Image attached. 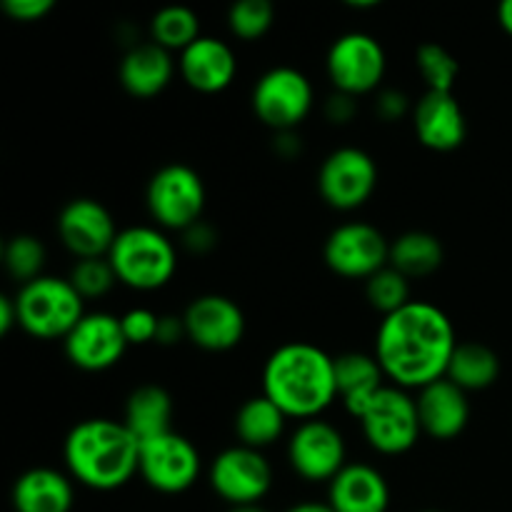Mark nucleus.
I'll use <instances>...</instances> for the list:
<instances>
[{
  "label": "nucleus",
  "mask_w": 512,
  "mask_h": 512,
  "mask_svg": "<svg viewBox=\"0 0 512 512\" xmlns=\"http://www.w3.org/2000/svg\"><path fill=\"white\" fill-rule=\"evenodd\" d=\"M228 512H268V510H265L260 503H255V505H233Z\"/></svg>",
  "instance_id": "c03bdc74"
},
{
  "label": "nucleus",
  "mask_w": 512,
  "mask_h": 512,
  "mask_svg": "<svg viewBox=\"0 0 512 512\" xmlns=\"http://www.w3.org/2000/svg\"><path fill=\"white\" fill-rule=\"evenodd\" d=\"M498 20L500 28L512 38V0H500L498 3Z\"/></svg>",
  "instance_id": "79ce46f5"
},
{
  "label": "nucleus",
  "mask_w": 512,
  "mask_h": 512,
  "mask_svg": "<svg viewBox=\"0 0 512 512\" xmlns=\"http://www.w3.org/2000/svg\"><path fill=\"white\" fill-rule=\"evenodd\" d=\"M115 280H118V275H115L108 258L78 260V263L73 265V273H70V283H73V288L83 295V300H95L108 295L110 288L115 285Z\"/></svg>",
  "instance_id": "72a5a7b5"
},
{
  "label": "nucleus",
  "mask_w": 512,
  "mask_h": 512,
  "mask_svg": "<svg viewBox=\"0 0 512 512\" xmlns=\"http://www.w3.org/2000/svg\"><path fill=\"white\" fill-rule=\"evenodd\" d=\"M170 420H173V398L168 390L160 385H140L130 393L123 423L140 443L170 433L173 430Z\"/></svg>",
  "instance_id": "393cba45"
},
{
  "label": "nucleus",
  "mask_w": 512,
  "mask_h": 512,
  "mask_svg": "<svg viewBox=\"0 0 512 512\" xmlns=\"http://www.w3.org/2000/svg\"><path fill=\"white\" fill-rule=\"evenodd\" d=\"M345 5H353V8H373V5L383 3V0H343Z\"/></svg>",
  "instance_id": "a18cd8bd"
},
{
  "label": "nucleus",
  "mask_w": 512,
  "mask_h": 512,
  "mask_svg": "<svg viewBox=\"0 0 512 512\" xmlns=\"http://www.w3.org/2000/svg\"><path fill=\"white\" fill-rule=\"evenodd\" d=\"M183 245L185 250L195 255H205L218 245V233H215L213 225H208L205 220H198L195 225H190L188 230H183Z\"/></svg>",
  "instance_id": "e433bc0d"
},
{
  "label": "nucleus",
  "mask_w": 512,
  "mask_h": 512,
  "mask_svg": "<svg viewBox=\"0 0 512 512\" xmlns=\"http://www.w3.org/2000/svg\"><path fill=\"white\" fill-rule=\"evenodd\" d=\"M413 128L425 148L450 153L465 143L468 120L453 93L428 90L413 108Z\"/></svg>",
  "instance_id": "a211bd4d"
},
{
  "label": "nucleus",
  "mask_w": 512,
  "mask_h": 512,
  "mask_svg": "<svg viewBox=\"0 0 512 512\" xmlns=\"http://www.w3.org/2000/svg\"><path fill=\"white\" fill-rule=\"evenodd\" d=\"M58 235L78 260L108 258L118 238V228L103 203L93 198H75L60 210Z\"/></svg>",
  "instance_id": "f3484780"
},
{
  "label": "nucleus",
  "mask_w": 512,
  "mask_h": 512,
  "mask_svg": "<svg viewBox=\"0 0 512 512\" xmlns=\"http://www.w3.org/2000/svg\"><path fill=\"white\" fill-rule=\"evenodd\" d=\"M345 438L328 420H303L290 435L288 460L290 468L308 483H330L345 468Z\"/></svg>",
  "instance_id": "4468645a"
},
{
  "label": "nucleus",
  "mask_w": 512,
  "mask_h": 512,
  "mask_svg": "<svg viewBox=\"0 0 512 512\" xmlns=\"http://www.w3.org/2000/svg\"><path fill=\"white\" fill-rule=\"evenodd\" d=\"M18 325L38 340H65L85 315V300L70 280L40 275L15 295Z\"/></svg>",
  "instance_id": "20e7f679"
},
{
  "label": "nucleus",
  "mask_w": 512,
  "mask_h": 512,
  "mask_svg": "<svg viewBox=\"0 0 512 512\" xmlns=\"http://www.w3.org/2000/svg\"><path fill=\"white\" fill-rule=\"evenodd\" d=\"M120 325L128 345H148L158 340L160 315H155L148 308H133L125 315H120Z\"/></svg>",
  "instance_id": "f704fd0d"
},
{
  "label": "nucleus",
  "mask_w": 512,
  "mask_h": 512,
  "mask_svg": "<svg viewBox=\"0 0 512 512\" xmlns=\"http://www.w3.org/2000/svg\"><path fill=\"white\" fill-rule=\"evenodd\" d=\"M275 20L273 0H233L228 10L230 33L240 40H260Z\"/></svg>",
  "instance_id": "2f4dec72"
},
{
  "label": "nucleus",
  "mask_w": 512,
  "mask_h": 512,
  "mask_svg": "<svg viewBox=\"0 0 512 512\" xmlns=\"http://www.w3.org/2000/svg\"><path fill=\"white\" fill-rule=\"evenodd\" d=\"M325 263L335 275L348 280H368L390 265V243L375 225L343 223L325 240Z\"/></svg>",
  "instance_id": "9d476101"
},
{
  "label": "nucleus",
  "mask_w": 512,
  "mask_h": 512,
  "mask_svg": "<svg viewBox=\"0 0 512 512\" xmlns=\"http://www.w3.org/2000/svg\"><path fill=\"white\" fill-rule=\"evenodd\" d=\"M250 100L260 123L278 133H290L313 110V85L298 68L278 65L260 75Z\"/></svg>",
  "instance_id": "6e6552de"
},
{
  "label": "nucleus",
  "mask_w": 512,
  "mask_h": 512,
  "mask_svg": "<svg viewBox=\"0 0 512 512\" xmlns=\"http://www.w3.org/2000/svg\"><path fill=\"white\" fill-rule=\"evenodd\" d=\"M423 512H440V510H423Z\"/></svg>",
  "instance_id": "49530a36"
},
{
  "label": "nucleus",
  "mask_w": 512,
  "mask_h": 512,
  "mask_svg": "<svg viewBox=\"0 0 512 512\" xmlns=\"http://www.w3.org/2000/svg\"><path fill=\"white\" fill-rule=\"evenodd\" d=\"M328 503L335 512H388L390 488L373 465H345L328 488Z\"/></svg>",
  "instance_id": "412c9836"
},
{
  "label": "nucleus",
  "mask_w": 512,
  "mask_h": 512,
  "mask_svg": "<svg viewBox=\"0 0 512 512\" xmlns=\"http://www.w3.org/2000/svg\"><path fill=\"white\" fill-rule=\"evenodd\" d=\"M420 415V428L433 440H453L468 428L470 403L468 393L453 380L440 378L420 388L415 398Z\"/></svg>",
  "instance_id": "6ab92c4d"
},
{
  "label": "nucleus",
  "mask_w": 512,
  "mask_h": 512,
  "mask_svg": "<svg viewBox=\"0 0 512 512\" xmlns=\"http://www.w3.org/2000/svg\"><path fill=\"white\" fill-rule=\"evenodd\" d=\"M383 368L375 355L365 353H343L335 358V383H338V398L343 400L345 410L353 418H360L368 408L370 400L383 388Z\"/></svg>",
  "instance_id": "b1692460"
},
{
  "label": "nucleus",
  "mask_w": 512,
  "mask_h": 512,
  "mask_svg": "<svg viewBox=\"0 0 512 512\" xmlns=\"http://www.w3.org/2000/svg\"><path fill=\"white\" fill-rule=\"evenodd\" d=\"M210 488L218 498L233 505H255L273 488V468L260 450L235 445L215 455L210 465Z\"/></svg>",
  "instance_id": "9b49d317"
},
{
  "label": "nucleus",
  "mask_w": 512,
  "mask_h": 512,
  "mask_svg": "<svg viewBox=\"0 0 512 512\" xmlns=\"http://www.w3.org/2000/svg\"><path fill=\"white\" fill-rule=\"evenodd\" d=\"M420 75H423L428 90H440V93H453V85L458 80L460 63L448 48L440 43H423L415 53Z\"/></svg>",
  "instance_id": "7c9ffc66"
},
{
  "label": "nucleus",
  "mask_w": 512,
  "mask_h": 512,
  "mask_svg": "<svg viewBox=\"0 0 512 512\" xmlns=\"http://www.w3.org/2000/svg\"><path fill=\"white\" fill-rule=\"evenodd\" d=\"M110 265L123 285L133 290H158L170 283L178 268V253L168 235L150 225L120 230L108 253Z\"/></svg>",
  "instance_id": "39448f33"
},
{
  "label": "nucleus",
  "mask_w": 512,
  "mask_h": 512,
  "mask_svg": "<svg viewBox=\"0 0 512 512\" xmlns=\"http://www.w3.org/2000/svg\"><path fill=\"white\" fill-rule=\"evenodd\" d=\"M238 73L233 48L213 35H200L180 53V75L193 90L205 95L223 93Z\"/></svg>",
  "instance_id": "aec40b11"
},
{
  "label": "nucleus",
  "mask_w": 512,
  "mask_h": 512,
  "mask_svg": "<svg viewBox=\"0 0 512 512\" xmlns=\"http://www.w3.org/2000/svg\"><path fill=\"white\" fill-rule=\"evenodd\" d=\"M150 38L160 48L183 53L188 45H193L200 38V18L188 5H165L150 20Z\"/></svg>",
  "instance_id": "c85d7f7f"
},
{
  "label": "nucleus",
  "mask_w": 512,
  "mask_h": 512,
  "mask_svg": "<svg viewBox=\"0 0 512 512\" xmlns=\"http://www.w3.org/2000/svg\"><path fill=\"white\" fill-rule=\"evenodd\" d=\"M263 395L288 418H318L338 398L335 358L313 343L280 345L263 368Z\"/></svg>",
  "instance_id": "f03ea898"
},
{
  "label": "nucleus",
  "mask_w": 512,
  "mask_h": 512,
  "mask_svg": "<svg viewBox=\"0 0 512 512\" xmlns=\"http://www.w3.org/2000/svg\"><path fill=\"white\" fill-rule=\"evenodd\" d=\"M328 78L338 93L360 95L375 93L385 78L388 58L385 50L373 35L368 33H345L330 45L328 60Z\"/></svg>",
  "instance_id": "1a4fd4ad"
},
{
  "label": "nucleus",
  "mask_w": 512,
  "mask_h": 512,
  "mask_svg": "<svg viewBox=\"0 0 512 512\" xmlns=\"http://www.w3.org/2000/svg\"><path fill=\"white\" fill-rule=\"evenodd\" d=\"M148 213L160 228L188 230L203 220L205 183L188 165H165L148 183Z\"/></svg>",
  "instance_id": "0eeeda50"
},
{
  "label": "nucleus",
  "mask_w": 512,
  "mask_h": 512,
  "mask_svg": "<svg viewBox=\"0 0 512 512\" xmlns=\"http://www.w3.org/2000/svg\"><path fill=\"white\" fill-rule=\"evenodd\" d=\"M183 338H188V335H185V320L178 318V315H163V318H160L158 340H155V343L175 345Z\"/></svg>",
  "instance_id": "ea45409f"
},
{
  "label": "nucleus",
  "mask_w": 512,
  "mask_h": 512,
  "mask_svg": "<svg viewBox=\"0 0 512 512\" xmlns=\"http://www.w3.org/2000/svg\"><path fill=\"white\" fill-rule=\"evenodd\" d=\"M445 378L460 385L465 393L485 390L500 378V358L493 348L483 343H458Z\"/></svg>",
  "instance_id": "cd10ccee"
},
{
  "label": "nucleus",
  "mask_w": 512,
  "mask_h": 512,
  "mask_svg": "<svg viewBox=\"0 0 512 512\" xmlns=\"http://www.w3.org/2000/svg\"><path fill=\"white\" fill-rule=\"evenodd\" d=\"M378 185V165L365 150L338 148L325 158L318 173V190L335 210H358Z\"/></svg>",
  "instance_id": "ddd939ff"
},
{
  "label": "nucleus",
  "mask_w": 512,
  "mask_h": 512,
  "mask_svg": "<svg viewBox=\"0 0 512 512\" xmlns=\"http://www.w3.org/2000/svg\"><path fill=\"white\" fill-rule=\"evenodd\" d=\"M458 340L448 313L438 305L410 300L385 315L375 338V358L385 378L403 390H420L445 378Z\"/></svg>",
  "instance_id": "f257e3e1"
},
{
  "label": "nucleus",
  "mask_w": 512,
  "mask_h": 512,
  "mask_svg": "<svg viewBox=\"0 0 512 512\" xmlns=\"http://www.w3.org/2000/svg\"><path fill=\"white\" fill-rule=\"evenodd\" d=\"M63 458L70 478L108 493L130 483L140 470V440L118 420L88 418L68 433Z\"/></svg>",
  "instance_id": "7ed1b4c3"
},
{
  "label": "nucleus",
  "mask_w": 512,
  "mask_h": 512,
  "mask_svg": "<svg viewBox=\"0 0 512 512\" xmlns=\"http://www.w3.org/2000/svg\"><path fill=\"white\" fill-rule=\"evenodd\" d=\"M5 270L10 273V278L18 280L20 285L30 283V280L40 278L45 268V245L40 243L35 235H15L5 243L3 253Z\"/></svg>",
  "instance_id": "c756f323"
},
{
  "label": "nucleus",
  "mask_w": 512,
  "mask_h": 512,
  "mask_svg": "<svg viewBox=\"0 0 512 512\" xmlns=\"http://www.w3.org/2000/svg\"><path fill=\"white\" fill-rule=\"evenodd\" d=\"M73 500L70 478L53 468L25 470L13 485L15 512H70Z\"/></svg>",
  "instance_id": "5701e85b"
},
{
  "label": "nucleus",
  "mask_w": 512,
  "mask_h": 512,
  "mask_svg": "<svg viewBox=\"0 0 512 512\" xmlns=\"http://www.w3.org/2000/svg\"><path fill=\"white\" fill-rule=\"evenodd\" d=\"M285 420L288 415L268 395H255L240 405L238 415H235V435H238L240 445L263 450L283 438Z\"/></svg>",
  "instance_id": "a878e982"
},
{
  "label": "nucleus",
  "mask_w": 512,
  "mask_h": 512,
  "mask_svg": "<svg viewBox=\"0 0 512 512\" xmlns=\"http://www.w3.org/2000/svg\"><path fill=\"white\" fill-rule=\"evenodd\" d=\"M445 260V248L433 233L408 230L390 243V265L405 278H430Z\"/></svg>",
  "instance_id": "bb28decb"
},
{
  "label": "nucleus",
  "mask_w": 512,
  "mask_h": 512,
  "mask_svg": "<svg viewBox=\"0 0 512 512\" xmlns=\"http://www.w3.org/2000/svg\"><path fill=\"white\" fill-rule=\"evenodd\" d=\"M325 115H328L330 123L335 125L350 123L355 115V98L353 95H345L335 90V93L328 98V103H325Z\"/></svg>",
  "instance_id": "4c0bfd02"
},
{
  "label": "nucleus",
  "mask_w": 512,
  "mask_h": 512,
  "mask_svg": "<svg viewBox=\"0 0 512 512\" xmlns=\"http://www.w3.org/2000/svg\"><path fill=\"white\" fill-rule=\"evenodd\" d=\"M15 325H18V308H15V298L3 295V298H0V335H8Z\"/></svg>",
  "instance_id": "a19ab883"
},
{
  "label": "nucleus",
  "mask_w": 512,
  "mask_h": 512,
  "mask_svg": "<svg viewBox=\"0 0 512 512\" xmlns=\"http://www.w3.org/2000/svg\"><path fill=\"white\" fill-rule=\"evenodd\" d=\"M58 0H0L5 15H10L18 23H33V20L45 18L55 8Z\"/></svg>",
  "instance_id": "c9c22d12"
},
{
  "label": "nucleus",
  "mask_w": 512,
  "mask_h": 512,
  "mask_svg": "<svg viewBox=\"0 0 512 512\" xmlns=\"http://www.w3.org/2000/svg\"><path fill=\"white\" fill-rule=\"evenodd\" d=\"M138 473L158 493H185L200 478V453L188 438L170 430L140 443Z\"/></svg>",
  "instance_id": "f8f14e48"
},
{
  "label": "nucleus",
  "mask_w": 512,
  "mask_h": 512,
  "mask_svg": "<svg viewBox=\"0 0 512 512\" xmlns=\"http://www.w3.org/2000/svg\"><path fill=\"white\" fill-rule=\"evenodd\" d=\"M358 420L368 445L380 455L408 453L423 433L418 403L398 385H383Z\"/></svg>",
  "instance_id": "423d86ee"
},
{
  "label": "nucleus",
  "mask_w": 512,
  "mask_h": 512,
  "mask_svg": "<svg viewBox=\"0 0 512 512\" xmlns=\"http://www.w3.org/2000/svg\"><path fill=\"white\" fill-rule=\"evenodd\" d=\"M185 335L208 353L233 350L245 338V313L225 295H200L185 308Z\"/></svg>",
  "instance_id": "dca6fc26"
},
{
  "label": "nucleus",
  "mask_w": 512,
  "mask_h": 512,
  "mask_svg": "<svg viewBox=\"0 0 512 512\" xmlns=\"http://www.w3.org/2000/svg\"><path fill=\"white\" fill-rule=\"evenodd\" d=\"M175 63L170 50L160 48L158 43L133 45L120 60V85L133 98L148 100L163 93L173 80Z\"/></svg>",
  "instance_id": "4be33fe9"
},
{
  "label": "nucleus",
  "mask_w": 512,
  "mask_h": 512,
  "mask_svg": "<svg viewBox=\"0 0 512 512\" xmlns=\"http://www.w3.org/2000/svg\"><path fill=\"white\" fill-rule=\"evenodd\" d=\"M365 295H368V303L385 318L410 303V280L398 273L393 265H388V268L378 270L373 278L365 280Z\"/></svg>",
  "instance_id": "473e14b6"
},
{
  "label": "nucleus",
  "mask_w": 512,
  "mask_h": 512,
  "mask_svg": "<svg viewBox=\"0 0 512 512\" xmlns=\"http://www.w3.org/2000/svg\"><path fill=\"white\" fill-rule=\"evenodd\" d=\"M408 98L400 90H383L378 95V115L383 120H398L408 113Z\"/></svg>",
  "instance_id": "58836bf2"
},
{
  "label": "nucleus",
  "mask_w": 512,
  "mask_h": 512,
  "mask_svg": "<svg viewBox=\"0 0 512 512\" xmlns=\"http://www.w3.org/2000/svg\"><path fill=\"white\" fill-rule=\"evenodd\" d=\"M285 512H335L330 503H298Z\"/></svg>",
  "instance_id": "37998d69"
},
{
  "label": "nucleus",
  "mask_w": 512,
  "mask_h": 512,
  "mask_svg": "<svg viewBox=\"0 0 512 512\" xmlns=\"http://www.w3.org/2000/svg\"><path fill=\"white\" fill-rule=\"evenodd\" d=\"M63 345L70 363L85 373H103L113 368L128 350L120 318L110 313H85Z\"/></svg>",
  "instance_id": "2eb2a0df"
}]
</instances>
